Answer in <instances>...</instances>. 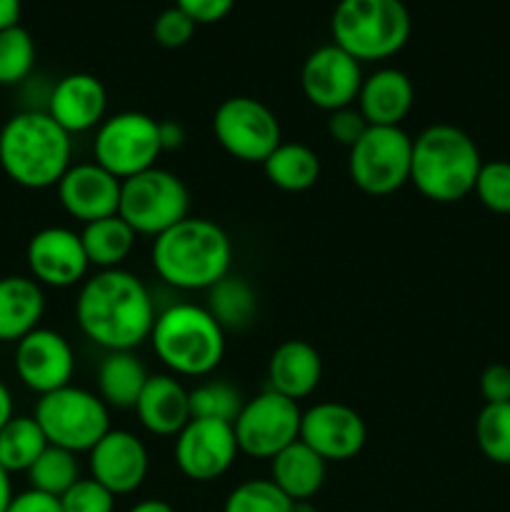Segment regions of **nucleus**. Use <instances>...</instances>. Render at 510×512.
<instances>
[{"instance_id":"obj_1","label":"nucleus","mask_w":510,"mask_h":512,"mask_svg":"<svg viewBox=\"0 0 510 512\" xmlns=\"http://www.w3.org/2000/svg\"><path fill=\"white\" fill-rule=\"evenodd\" d=\"M155 318L148 285L125 268L98 270L83 280L75 298L80 333L105 353L140 348L150 340Z\"/></svg>"},{"instance_id":"obj_2","label":"nucleus","mask_w":510,"mask_h":512,"mask_svg":"<svg viewBox=\"0 0 510 512\" xmlns=\"http://www.w3.org/2000/svg\"><path fill=\"white\" fill-rule=\"evenodd\" d=\"M153 268L175 290H210L233 268V240L215 220L188 215L153 240Z\"/></svg>"},{"instance_id":"obj_3","label":"nucleus","mask_w":510,"mask_h":512,"mask_svg":"<svg viewBox=\"0 0 510 512\" xmlns=\"http://www.w3.org/2000/svg\"><path fill=\"white\" fill-rule=\"evenodd\" d=\"M73 158V138L45 110H23L0 128V168L28 190L55 188Z\"/></svg>"},{"instance_id":"obj_4","label":"nucleus","mask_w":510,"mask_h":512,"mask_svg":"<svg viewBox=\"0 0 510 512\" xmlns=\"http://www.w3.org/2000/svg\"><path fill=\"white\" fill-rule=\"evenodd\" d=\"M483 158L463 128L435 123L413 138L410 183L430 203H460L475 188Z\"/></svg>"},{"instance_id":"obj_5","label":"nucleus","mask_w":510,"mask_h":512,"mask_svg":"<svg viewBox=\"0 0 510 512\" xmlns=\"http://www.w3.org/2000/svg\"><path fill=\"white\" fill-rule=\"evenodd\" d=\"M150 345L170 375L208 378L225 358V330L205 305L175 303L155 318Z\"/></svg>"},{"instance_id":"obj_6","label":"nucleus","mask_w":510,"mask_h":512,"mask_svg":"<svg viewBox=\"0 0 510 512\" xmlns=\"http://www.w3.org/2000/svg\"><path fill=\"white\" fill-rule=\"evenodd\" d=\"M330 33L333 43L358 63H378L408 43L410 13L403 0H338Z\"/></svg>"},{"instance_id":"obj_7","label":"nucleus","mask_w":510,"mask_h":512,"mask_svg":"<svg viewBox=\"0 0 510 512\" xmlns=\"http://www.w3.org/2000/svg\"><path fill=\"white\" fill-rule=\"evenodd\" d=\"M35 423L43 430L48 445L70 450V453H90L110 430V408L98 393L65 385L53 393L40 395L33 413Z\"/></svg>"},{"instance_id":"obj_8","label":"nucleus","mask_w":510,"mask_h":512,"mask_svg":"<svg viewBox=\"0 0 510 512\" xmlns=\"http://www.w3.org/2000/svg\"><path fill=\"white\" fill-rule=\"evenodd\" d=\"M118 215L135 233L155 240L190 215L188 185L158 165L143 170L120 185Z\"/></svg>"},{"instance_id":"obj_9","label":"nucleus","mask_w":510,"mask_h":512,"mask_svg":"<svg viewBox=\"0 0 510 512\" xmlns=\"http://www.w3.org/2000/svg\"><path fill=\"white\" fill-rule=\"evenodd\" d=\"M410 160L413 138L403 125H370L348 150V175L360 193L385 198L410 183Z\"/></svg>"},{"instance_id":"obj_10","label":"nucleus","mask_w":510,"mask_h":512,"mask_svg":"<svg viewBox=\"0 0 510 512\" xmlns=\"http://www.w3.org/2000/svg\"><path fill=\"white\" fill-rule=\"evenodd\" d=\"M163 155L160 120L140 110L108 115L95 128L93 160L118 180H128L158 165Z\"/></svg>"},{"instance_id":"obj_11","label":"nucleus","mask_w":510,"mask_h":512,"mask_svg":"<svg viewBox=\"0 0 510 512\" xmlns=\"http://www.w3.org/2000/svg\"><path fill=\"white\" fill-rule=\"evenodd\" d=\"M213 135L220 148L240 163L263 165L283 143L278 115L250 95H233L215 108Z\"/></svg>"},{"instance_id":"obj_12","label":"nucleus","mask_w":510,"mask_h":512,"mask_svg":"<svg viewBox=\"0 0 510 512\" xmlns=\"http://www.w3.org/2000/svg\"><path fill=\"white\" fill-rule=\"evenodd\" d=\"M298 403L275 390H263L255 398L245 400L243 410L235 418L233 430L240 453L258 460H273L280 450L300 440Z\"/></svg>"},{"instance_id":"obj_13","label":"nucleus","mask_w":510,"mask_h":512,"mask_svg":"<svg viewBox=\"0 0 510 512\" xmlns=\"http://www.w3.org/2000/svg\"><path fill=\"white\" fill-rule=\"evenodd\" d=\"M238 453V440L230 423L193 418L175 435V465L193 483H213L223 478L233 468Z\"/></svg>"},{"instance_id":"obj_14","label":"nucleus","mask_w":510,"mask_h":512,"mask_svg":"<svg viewBox=\"0 0 510 512\" xmlns=\"http://www.w3.org/2000/svg\"><path fill=\"white\" fill-rule=\"evenodd\" d=\"M363 78L358 60L335 43H328L315 48L305 58L300 70V88L310 105L333 113V110L350 108L358 100Z\"/></svg>"},{"instance_id":"obj_15","label":"nucleus","mask_w":510,"mask_h":512,"mask_svg":"<svg viewBox=\"0 0 510 512\" xmlns=\"http://www.w3.org/2000/svg\"><path fill=\"white\" fill-rule=\"evenodd\" d=\"M300 440L313 448L325 463H345L360 455L368 440L363 415L345 403L325 400L310 405L300 418Z\"/></svg>"},{"instance_id":"obj_16","label":"nucleus","mask_w":510,"mask_h":512,"mask_svg":"<svg viewBox=\"0 0 510 512\" xmlns=\"http://www.w3.org/2000/svg\"><path fill=\"white\" fill-rule=\"evenodd\" d=\"M25 260H28L30 278L38 280L40 285H48V288L83 285L90 270L80 233L63 228V225H50V228L38 230L28 240Z\"/></svg>"},{"instance_id":"obj_17","label":"nucleus","mask_w":510,"mask_h":512,"mask_svg":"<svg viewBox=\"0 0 510 512\" xmlns=\"http://www.w3.org/2000/svg\"><path fill=\"white\" fill-rule=\"evenodd\" d=\"M15 373L38 395L65 388L75 373L73 348L58 330L35 328L15 343Z\"/></svg>"},{"instance_id":"obj_18","label":"nucleus","mask_w":510,"mask_h":512,"mask_svg":"<svg viewBox=\"0 0 510 512\" xmlns=\"http://www.w3.org/2000/svg\"><path fill=\"white\" fill-rule=\"evenodd\" d=\"M90 478L118 495H130L145 483L150 455L143 440L130 430L110 428L105 438L88 453Z\"/></svg>"},{"instance_id":"obj_19","label":"nucleus","mask_w":510,"mask_h":512,"mask_svg":"<svg viewBox=\"0 0 510 512\" xmlns=\"http://www.w3.org/2000/svg\"><path fill=\"white\" fill-rule=\"evenodd\" d=\"M120 185H123V180H118L103 165L90 160V163L70 165L68 173L60 178L55 188H58V200L65 213L78 223L88 225L95 220L118 215Z\"/></svg>"},{"instance_id":"obj_20","label":"nucleus","mask_w":510,"mask_h":512,"mask_svg":"<svg viewBox=\"0 0 510 512\" xmlns=\"http://www.w3.org/2000/svg\"><path fill=\"white\" fill-rule=\"evenodd\" d=\"M108 110V90L100 78L90 73H70L53 85L48 95L45 113L65 130V133H88L105 120Z\"/></svg>"},{"instance_id":"obj_21","label":"nucleus","mask_w":510,"mask_h":512,"mask_svg":"<svg viewBox=\"0 0 510 512\" xmlns=\"http://www.w3.org/2000/svg\"><path fill=\"white\" fill-rule=\"evenodd\" d=\"M140 425L158 438H175L190 423V390L175 375H150L135 403Z\"/></svg>"},{"instance_id":"obj_22","label":"nucleus","mask_w":510,"mask_h":512,"mask_svg":"<svg viewBox=\"0 0 510 512\" xmlns=\"http://www.w3.org/2000/svg\"><path fill=\"white\" fill-rule=\"evenodd\" d=\"M355 103L368 125H403L415 103L413 80L398 68H378L363 78Z\"/></svg>"},{"instance_id":"obj_23","label":"nucleus","mask_w":510,"mask_h":512,"mask_svg":"<svg viewBox=\"0 0 510 512\" xmlns=\"http://www.w3.org/2000/svg\"><path fill=\"white\" fill-rule=\"evenodd\" d=\"M320 380H323V358L315 345L305 340H285L270 353L268 390L300 403L318 390Z\"/></svg>"},{"instance_id":"obj_24","label":"nucleus","mask_w":510,"mask_h":512,"mask_svg":"<svg viewBox=\"0 0 510 512\" xmlns=\"http://www.w3.org/2000/svg\"><path fill=\"white\" fill-rule=\"evenodd\" d=\"M45 313L43 285L30 275L0 278V343H18L40 328Z\"/></svg>"},{"instance_id":"obj_25","label":"nucleus","mask_w":510,"mask_h":512,"mask_svg":"<svg viewBox=\"0 0 510 512\" xmlns=\"http://www.w3.org/2000/svg\"><path fill=\"white\" fill-rule=\"evenodd\" d=\"M325 475H328V463L303 440H295L270 460V480L290 500H313L323 488Z\"/></svg>"},{"instance_id":"obj_26","label":"nucleus","mask_w":510,"mask_h":512,"mask_svg":"<svg viewBox=\"0 0 510 512\" xmlns=\"http://www.w3.org/2000/svg\"><path fill=\"white\" fill-rule=\"evenodd\" d=\"M148 378V368L135 350H113L98 365V395L108 408L135 410Z\"/></svg>"},{"instance_id":"obj_27","label":"nucleus","mask_w":510,"mask_h":512,"mask_svg":"<svg viewBox=\"0 0 510 512\" xmlns=\"http://www.w3.org/2000/svg\"><path fill=\"white\" fill-rule=\"evenodd\" d=\"M80 240H83L90 268L113 270L123 268L125 260L130 258L138 233L120 215H110V218L83 225Z\"/></svg>"},{"instance_id":"obj_28","label":"nucleus","mask_w":510,"mask_h":512,"mask_svg":"<svg viewBox=\"0 0 510 512\" xmlns=\"http://www.w3.org/2000/svg\"><path fill=\"white\" fill-rule=\"evenodd\" d=\"M263 173L283 193H305L320 180V158L305 143H280L263 163Z\"/></svg>"},{"instance_id":"obj_29","label":"nucleus","mask_w":510,"mask_h":512,"mask_svg":"<svg viewBox=\"0 0 510 512\" xmlns=\"http://www.w3.org/2000/svg\"><path fill=\"white\" fill-rule=\"evenodd\" d=\"M205 293H208L205 308L218 320V325L225 333L228 330H245L255 323V315H258V293L240 275H225L223 280H218Z\"/></svg>"},{"instance_id":"obj_30","label":"nucleus","mask_w":510,"mask_h":512,"mask_svg":"<svg viewBox=\"0 0 510 512\" xmlns=\"http://www.w3.org/2000/svg\"><path fill=\"white\" fill-rule=\"evenodd\" d=\"M48 448L43 430L33 415H13L0 430V465L13 473H28L30 465Z\"/></svg>"},{"instance_id":"obj_31","label":"nucleus","mask_w":510,"mask_h":512,"mask_svg":"<svg viewBox=\"0 0 510 512\" xmlns=\"http://www.w3.org/2000/svg\"><path fill=\"white\" fill-rule=\"evenodd\" d=\"M80 478L83 475H80L78 455L70 453V450L55 448V445H48L28 470L30 488L38 490V493L53 495V498L68 493Z\"/></svg>"},{"instance_id":"obj_32","label":"nucleus","mask_w":510,"mask_h":512,"mask_svg":"<svg viewBox=\"0 0 510 512\" xmlns=\"http://www.w3.org/2000/svg\"><path fill=\"white\" fill-rule=\"evenodd\" d=\"M243 393L228 380H203L190 390V418L218 420V423H235L243 410Z\"/></svg>"},{"instance_id":"obj_33","label":"nucleus","mask_w":510,"mask_h":512,"mask_svg":"<svg viewBox=\"0 0 510 512\" xmlns=\"http://www.w3.org/2000/svg\"><path fill=\"white\" fill-rule=\"evenodd\" d=\"M475 445L485 460L510 465V403H485L475 418Z\"/></svg>"},{"instance_id":"obj_34","label":"nucleus","mask_w":510,"mask_h":512,"mask_svg":"<svg viewBox=\"0 0 510 512\" xmlns=\"http://www.w3.org/2000/svg\"><path fill=\"white\" fill-rule=\"evenodd\" d=\"M35 68V40L23 25L0 30V85H18Z\"/></svg>"},{"instance_id":"obj_35","label":"nucleus","mask_w":510,"mask_h":512,"mask_svg":"<svg viewBox=\"0 0 510 512\" xmlns=\"http://www.w3.org/2000/svg\"><path fill=\"white\" fill-rule=\"evenodd\" d=\"M293 500L270 478L245 480L230 490L223 512H290Z\"/></svg>"},{"instance_id":"obj_36","label":"nucleus","mask_w":510,"mask_h":512,"mask_svg":"<svg viewBox=\"0 0 510 512\" xmlns=\"http://www.w3.org/2000/svg\"><path fill=\"white\" fill-rule=\"evenodd\" d=\"M473 193L490 213L510 215V160L483 163Z\"/></svg>"},{"instance_id":"obj_37","label":"nucleus","mask_w":510,"mask_h":512,"mask_svg":"<svg viewBox=\"0 0 510 512\" xmlns=\"http://www.w3.org/2000/svg\"><path fill=\"white\" fill-rule=\"evenodd\" d=\"M63 512H115V495L95 478H80L65 495H60Z\"/></svg>"},{"instance_id":"obj_38","label":"nucleus","mask_w":510,"mask_h":512,"mask_svg":"<svg viewBox=\"0 0 510 512\" xmlns=\"http://www.w3.org/2000/svg\"><path fill=\"white\" fill-rule=\"evenodd\" d=\"M195 23L188 13L173 5V8H165L163 13L155 18L153 23V38L155 43L163 45V48L175 50V48H183V45L190 43V38L195 35Z\"/></svg>"},{"instance_id":"obj_39","label":"nucleus","mask_w":510,"mask_h":512,"mask_svg":"<svg viewBox=\"0 0 510 512\" xmlns=\"http://www.w3.org/2000/svg\"><path fill=\"white\" fill-rule=\"evenodd\" d=\"M325 128H328V135L335 140V143L350 150L360 138H363L365 130H368L370 125L365 123L360 110L350 105V108H340V110H333V113H328V123H325Z\"/></svg>"},{"instance_id":"obj_40","label":"nucleus","mask_w":510,"mask_h":512,"mask_svg":"<svg viewBox=\"0 0 510 512\" xmlns=\"http://www.w3.org/2000/svg\"><path fill=\"white\" fill-rule=\"evenodd\" d=\"M480 395L485 403H510V365H488L480 373Z\"/></svg>"},{"instance_id":"obj_41","label":"nucleus","mask_w":510,"mask_h":512,"mask_svg":"<svg viewBox=\"0 0 510 512\" xmlns=\"http://www.w3.org/2000/svg\"><path fill=\"white\" fill-rule=\"evenodd\" d=\"M175 5L198 25H208L223 20L235 8V0H175Z\"/></svg>"},{"instance_id":"obj_42","label":"nucleus","mask_w":510,"mask_h":512,"mask_svg":"<svg viewBox=\"0 0 510 512\" xmlns=\"http://www.w3.org/2000/svg\"><path fill=\"white\" fill-rule=\"evenodd\" d=\"M5 512H63L60 508V498H53V495L38 493V490H25V493H18L10 503V508Z\"/></svg>"},{"instance_id":"obj_43","label":"nucleus","mask_w":510,"mask_h":512,"mask_svg":"<svg viewBox=\"0 0 510 512\" xmlns=\"http://www.w3.org/2000/svg\"><path fill=\"white\" fill-rule=\"evenodd\" d=\"M185 143V128L175 120H160V145L165 150H178Z\"/></svg>"},{"instance_id":"obj_44","label":"nucleus","mask_w":510,"mask_h":512,"mask_svg":"<svg viewBox=\"0 0 510 512\" xmlns=\"http://www.w3.org/2000/svg\"><path fill=\"white\" fill-rule=\"evenodd\" d=\"M20 20V0H0V30L18 25Z\"/></svg>"},{"instance_id":"obj_45","label":"nucleus","mask_w":510,"mask_h":512,"mask_svg":"<svg viewBox=\"0 0 510 512\" xmlns=\"http://www.w3.org/2000/svg\"><path fill=\"white\" fill-rule=\"evenodd\" d=\"M15 415V405H13V395H10L8 385L0 380V430L8 425V420Z\"/></svg>"},{"instance_id":"obj_46","label":"nucleus","mask_w":510,"mask_h":512,"mask_svg":"<svg viewBox=\"0 0 510 512\" xmlns=\"http://www.w3.org/2000/svg\"><path fill=\"white\" fill-rule=\"evenodd\" d=\"M15 493H13V483H10V473L0 465V512H5L13 503Z\"/></svg>"},{"instance_id":"obj_47","label":"nucleus","mask_w":510,"mask_h":512,"mask_svg":"<svg viewBox=\"0 0 510 512\" xmlns=\"http://www.w3.org/2000/svg\"><path fill=\"white\" fill-rule=\"evenodd\" d=\"M128 512H178V510H175L170 503H165V500L150 498V500H140V503H135Z\"/></svg>"},{"instance_id":"obj_48","label":"nucleus","mask_w":510,"mask_h":512,"mask_svg":"<svg viewBox=\"0 0 510 512\" xmlns=\"http://www.w3.org/2000/svg\"><path fill=\"white\" fill-rule=\"evenodd\" d=\"M290 512H318V508L313 505V500H293Z\"/></svg>"}]
</instances>
